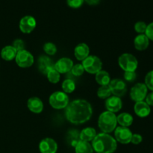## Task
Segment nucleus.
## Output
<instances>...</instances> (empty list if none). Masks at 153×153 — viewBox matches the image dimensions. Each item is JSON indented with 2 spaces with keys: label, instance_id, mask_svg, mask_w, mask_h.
Segmentation results:
<instances>
[{
  "label": "nucleus",
  "instance_id": "nucleus-1",
  "mask_svg": "<svg viewBox=\"0 0 153 153\" xmlns=\"http://www.w3.org/2000/svg\"><path fill=\"white\" fill-rule=\"evenodd\" d=\"M93 114L91 103L85 100H75L65 108V117L73 124H83L88 122Z\"/></svg>",
  "mask_w": 153,
  "mask_h": 153
},
{
  "label": "nucleus",
  "instance_id": "nucleus-2",
  "mask_svg": "<svg viewBox=\"0 0 153 153\" xmlns=\"http://www.w3.org/2000/svg\"><path fill=\"white\" fill-rule=\"evenodd\" d=\"M91 142L94 152L96 153H114L117 148V142L114 137L106 133L97 134Z\"/></svg>",
  "mask_w": 153,
  "mask_h": 153
},
{
  "label": "nucleus",
  "instance_id": "nucleus-3",
  "mask_svg": "<svg viewBox=\"0 0 153 153\" xmlns=\"http://www.w3.org/2000/svg\"><path fill=\"white\" fill-rule=\"evenodd\" d=\"M117 125V116L114 113L106 111L100 115L98 126L103 133L109 134L115 130Z\"/></svg>",
  "mask_w": 153,
  "mask_h": 153
},
{
  "label": "nucleus",
  "instance_id": "nucleus-4",
  "mask_svg": "<svg viewBox=\"0 0 153 153\" xmlns=\"http://www.w3.org/2000/svg\"><path fill=\"white\" fill-rule=\"evenodd\" d=\"M118 64L125 72H135L138 61L135 56L129 53L122 54L118 58Z\"/></svg>",
  "mask_w": 153,
  "mask_h": 153
},
{
  "label": "nucleus",
  "instance_id": "nucleus-5",
  "mask_svg": "<svg viewBox=\"0 0 153 153\" xmlns=\"http://www.w3.org/2000/svg\"><path fill=\"white\" fill-rule=\"evenodd\" d=\"M49 102L51 107L57 110H61V109L66 108L70 102L67 94L63 91H56L50 95Z\"/></svg>",
  "mask_w": 153,
  "mask_h": 153
},
{
  "label": "nucleus",
  "instance_id": "nucleus-6",
  "mask_svg": "<svg viewBox=\"0 0 153 153\" xmlns=\"http://www.w3.org/2000/svg\"><path fill=\"white\" fill-rule=\"evenodd\" d=\"M82 64L85 71L90 74H97L102 68L101 59L96 55H89L82 61Z\"/></svg>",
  "mask_w": 153,
  "mask_h": 153
},
{
  "label": "nucleus",
  "instance_id": "nucleus-7",
  "mask_svg": "<svg viewBox=\"0 0 153 153\" xmlns=\"http://www.w3.org/2000/svg\"><path fill=\"white\" fill-rule=\"evenodd\" d=\"M15 61L21 68H28L31 67L34 64V57L31 52L27 51L26 49H23L17 52Z\"/></svg>",
  "mask_w": 153,
  "mask_h": 153
},
{
  "label": "nucleus",
  "instance_id": "nucleus-8",
  "mask_svg": "<svg viewBox=\"0 0 153 153\" xmlns=\"http://www.w3.org/2000/svg\"><path fill=\"white\" fill-rule=\"evenodd\" d=\"M148 88L143 83H137L130 91V97L135 102L143 101L147 95Z\"/></svg>",
  "mask_w": 153,
  "mask_h": 153
},
{
  "label": "nucleus",
  "instance_id": "nucleus-9",
  "mask_svg": "<svg viewBox=\"0 0 153 153\" xmlns=\"http://www.w3.org/2000/svg\"><path fill=\"white\" fill-rule=\"evenodd\" d=\"M114 131V138L117 142H119L122 144H128L131 143L133 134L128 128L120 126H117Z\"/></svg>",
  "mask_w": 153,
  "mask_h": 153
},
{
  "label": "nucleus",
  "instance_id": "nucleus-10",
  "mask_svg": "<svg viewBox=\"0 0 153 153\" xmlns=\"http://www.w3.org/2000/svg\"><path fill=\"white\" fill-rule=\"evenodd\" d=\"M109 88H110L111 94L117 97H122L126 94L127 86L126 82L123 80L120 79H115L111 80L109 83Z\"/></svg>",
  "mask_w": 153,
  "mask_h": 153
},
{
  "label": "nucleus",
  "instance_id": "nucleus-11",
  "mask_svg": "<svg viewBox=\"0 0 153 153\" xmlns=\"http://www.w3.org/2000/svg\"><path fill=\"white\" fill-rule=\"evenodd\" d=\"M36 19L31 16H25L19 21V29L24 34H29L32 32L36 28Z\"/></svg>",
  "mask_w": 153,
  "mask_h": 153
},
{
  "label": "nucleus",
  "instance_id": "nucleus-12",
  "mask_svg": "<svg viewBox=\"0 0 153 153\" xmlns=\"http://www.w3.org/2000/svg\"><path fill=\"white\" fill-rule=\"evenodd\" d=\"M39 150L40 153H56L58 144L54 139L46 137L39 143Z\"/></svg>",
  "mask_w": 153,
  "mask_h": 153
},
{
  "label": "nucleus",
  "instance_id": "nucleus-13",
  "mask_svg": "<svg viewBox=\"0 0 153 153\" xmlns=\"http://www.w3.org/2000/svg\"><path fill=\"white\" fill-rule=\"evenodd\" d=\"M37 68L40 73L46 75L49 70L55 68V64L49 56L42 55L37 60Z\"/></svg>",
  "mask_w": 153,
  "mask_h": 153
},
{
  "label": "nucleus",
  "instance_id": "nucleus-14",
  "mask_svg": "<svg viewBox=\"0 0 153 153\" xmlns=\"http://www.w3.org/2000/svg\"><path fill=\"white\" fill-rule=\"evenodd\" d=\"M73 65V61L70 58H61L55 64V69L60 74H64L71 71Z\"/></svg>",
  "mask_w": 153,
  "mask_h": 153
},
{
  "label": "nucleus",
  "instance_id": "nucleus-15",
  "mask_svg": "<svg viewBox=\"0 0 153 153\" xmlns=\"http://www.w3.org/2000/svg\"><path fill=\"white\" fill-rule=\"evenodd\" d=\"M123 107L122 100L120 97H115V96H111L108 98L105 101V108L107 111L112 112V113H117L120 111Z\"/></svg>",
  "mask_w": 153,
  "mask_h": 153
},
{
  "label": "nucleus",
  "instance_id": "nucleus-16",
  "mask_svg": "<svg viewBox=\"0 0 153 153\" xmlns=\"http://www.w3.org/2000/svg\"><path fill=\"white\" fill-rule=\"evenodd\" d=\"M28 110L34 114H40L43 110V103L38 97H31L27 102Z\"/></svg>",
  "mask_w": 153,
  "mask_h": 153
},
{
  "label": "nucleus",
  "instance_id": "nucleus-17",
  "mask_svg": "<svg viewBox=\"0 0 153 153\" xmlns=\"http://www.w3.org/2000/svg\"><path fill=\"white\" fill-rule=\"evenodd\" d=\"M90 48L86 43H81L75 47L74 55L78 61H83L89 56Z\"/></svg>",
  "mask_w": 153,
  "mask_h": 153
},
{
  "label": "nucleus",
  "instance_id": "nucleus-18",
  "mask_svg": "<svg viewBox=\"0 0 153 153\" xmlns=\"http://www.w3.org/2000/svg\"><path fill=\"white\" fill-rule=\"evenodd\" d=\"M134 111L136 115L140 117H146L149 116L151 112L150 106L145 101H140L135 102L134 106Z\"/></svg>",
  "mask_w": 153,
  "mask_h": 153
},
{
  "label": "nucleus",
  "instance_id": "nucleus-19",
  "mask_svg": "<svg viewBox=\"0 0 153 153\" xmlns=\"http://www.w3.org/2000/svg\"><path fill=\"white\" fill-rule=\"evenodd\" d=\"M149 45V40L145 34H138L136 36L134 40V46L137 50L143 51L146 50Z\"/></svg>",
  "mask_w": 153,
  "mask_h": 153
},
{
  "label": "nucleus",
  "instance_id": "nucleus-20",
  "mask_svg": "<svg viewBox=\"0 0 153 153\" xmlns=\"http://www.w3.org/2000/svg\"><path fill=\"white\" fill-rule=\"evenodd\" d=\"M17 54V51L13 46H6L3 47L1 51V57L4 61H10L15 59Z\"/></svg>",
  "mask_w": 153,
  "mask_h": 153
},
{
  "label": "nucleus",
  "instance_id": "nucleus-21",
  "mask_svg": "<svg viewBox=\"0 0 153 153\" xmlns=\"http://www.w3.org/2000/svg\"><path fill=\"white\" fill-rule=\"evenodd\" d=\"M117 121L120 126L128 128L132 125L134 119L130 114L124 112V113H121L118 116H117Z\"/></svg>",
  "mask_w": 153,
  "mask_h": 153
},
{
  "label": "nucleus",
  "instance_id": "nucleus-22",
  "mask_svg": "<svg viewBox=\"0 0 153 153\" xmlns=\"http://www.w3.org/2000/svg\"><path fill=\"white\" fill-rule=\"evenodd\" d=\"M95 128L92 127H87L80 131V140L86 142H91L97 136Z\"/></svg>",
  "mask_w": 153,
  "mask_h": 153
},
{
  "label": "nucleus",
  "instance_id": "nucleus-23",
  "mask_svg": "<svg viewBox=\"0 0 153 153\" xmlns=\"http://www.w3.org/2000/svg\"><path fill=\"white\" fill-rule=\"evenodd\" d=\"M80 140V131L79 130H69L67 133V141L69 144L75 147Z\"/></svg>",
  "mask_w": 153,
  "mask_h": 153
},
{
  "label": "nucleus",
  "instance_id": "nucleus-24",
  "mask_svg": "<svg viewBox=\"0 0 153 153\" xmlns=\"http://www.w3.org/2000/svg\"><path fill=\"white\" fill-rule=\"evenodd\" d=\"M95 79L96 82L100 85V86H103V85H108L111 82V77L110 75L108 72L105 71V70H100V72L95 74Z\"/></svg>",
  "mask_w": 153,
  "mask_h": 153
},
{
  "label": "nucleus",
  "instance_id": "nucleus-25",
  "mask_svg": "<svg viewBox=\"0 0 153 153\" xmlns=\"http://www.w3.org/2000/svg\"><path fill=\"white\" fill-rule=\"evenodd\" d=\"M74 148L76 153H94V149L89 142L80 140Z\"/></svg>",
  "mask_w": 153,
  "mask_h": 153
},
{
  "label": "nucleus",
  "instance_id": "nucleus-26",
  "mask_svg": "<svg viewBox=\"0 0 153 153\" xmlns=\"http://www.w3.org/2000/svg\"><path fill=\"white\" fill-rule=\"evenodd\" d=\"M61 88L65 94H71L76 89V83L73 79H67L63 82Z\"/></svg>",
  "mask_w": 153,
  "mask_h": 153
},
{
  "label": "nucleus",
  "instance_id": "nucleus-27",
  "mask_svg": "<svg viewBox=\"0 0 153 153\" xmlns=\"http://www.w3.org/2000/svg\"><path fill=\"white\" fill-rule=\"evenodd\" d=\"M111 91L109 88V85L100 86L97 91V96L99 98L102 99V100H107L111 97Z\"/></svg>",
  "mask_w": 153,
  "mask_h": 153
},
{
  "label": "nucleus",
  "instance_id": "nucleus-28",
  "mask_svg": "<svg viewBox=\"0 0 153 153\" xmlns=\"http://www.w3.org/2000/svg\"><path fill=\"white\" fill-rule=\"evenodd\" d=\"M46 77L49 82L52 84H57L60 81L61 74L55 68H53L48 72L46 74Z\"/></svg>",
  "mask_w": 153,
  "mask_h": 153
},
{
  "label": "nucleus",
  "instance_id": "nucleus-29",
  "mask_svg": "<svg viewBox=\"0 0 153 153\" xmlns=\"http://www.w3.org/2000/svg\"><path fill=\"white\" fill-rule=\"evenodd\" d=\"M43 51L48 55H54L57 52V47L53 43L48 42L43 45Z\"/></svg>",
  "mask_w": 153,
  "mask_h": 153
},
{
  "label": "nucleus",
  "instance_id": "nucleus-30",
  "mask_svg": "<svg viewBox=\"0 0 153 153\" xmlns=\"http://www.w3.org/2000/svg\"><path fill=\"white\" fill-rule=\"evenodd\" d=\"M71 73L75 76H81L85 73V70L82 66V64H77L76 65H73V68L71 70Z\"/></svg>",
  "mask_w": 153,
  "mask_h": 153
},
{
  "label": "nucleus",
  "instance_id": "nucleus-31",
  "mask_svg": "<svg viewBox=\"0 0 153 153\" xmlns=\"http://www.w3.org/2000/svg\"><path fill=\"white\" fill-rule=\"evenodd\" d=\"M145 85L148 89L153 91V70H151L145 77Z\"/></svg>",
  "mask_w": 153,
  "mask_h": 153
},
{
  "label": "nucleus",
  "instance_id": "nucleus-32",
  "mask_svg": "<svg viewBox=\"0 0 153 153\" xmlns=\"http://www.w3.org/2000/svg\"><path fill=\"white\" fill-rule=\"evenodd\" d=\"M146 27H147V25H146L144 22L139 21V22H136L135 25H134V30H135L136 32L138 33L139 34H145Z\"/></svg>",
  "mask_w": 153,
  "mask_h": 153
},
{
  "label": "nucleus",
  "instance_id": "nucleus-33",
  "mask_svg": "<svg viewBox=\"0 0 153 153\" xmlns=\"http://www.w3.org/2000/svg\"><path fill=\"white\" fill-rule=\"evenodd\" d=\"M12 46H13V48H14L17 52L25 49V43H24L23 40H21V39H16V40L13 41Z\"/></svg>",
  "mask_w": 153,
  "mask_h": 153
},
{
  "label": "nucleus",
  "instance_id": "nucleus-34",
  "mask_svg": "<svg viewBox=\"0 0 153 153\" xmlns=\"http://www.w3.org/2000/svg\"><path fill=\"white\" fill-rule=\"evenodd\" d=\"M137 78L135 72H125L124 73V79L128 82H133Z\"/></svg>",
  "mask_w": 153,
  "mask_h": 153
},
{
  "label": "nucleus",
  "instance_id": "nucleus-35",
  "mask_svg": "<svg viewBox=\"0 0 153 153\" xmlns=\"http://www.w3.org/2000/svg\"><path fill=\"white\" fill-rule=\"evenodd\" d=\"M85 0H67V4L73 8H79L83 4Z\"/></svg>",
  "mask_w": 153,
  "mask_h": 153
},
{
  "label": "nucleus",
  "instance_id": "nucleus-36",
  "mask_svg": "<svg viewBox=\"0 0 153 153\" xmlns=\"http://www.w3.org/2000/svg\"><path fill=\"white\" fill-rule=\"evenodd\" d=\"M145 35L149 38V40H151L153 41V22L147 25L145 31Z\"/></svg>",
  "mask_w": 153,
  "mask_h": 153
},
{
  "label": "nucleus",
  "instance_id": "nucleus-37",
  "mask_svg": "<svg viewBox=\"0 0 153 153\" xmlns=\"http://www.w3.org/2000/svg\"><path fill=\"white\" fill-rule=\"evenodd\" d=\"M143 140V137L140 135V134H133L132 137H131V143L134 145H138Z\"/></svg>",
  "mask_w": 153,
  "mask_h": 153
},
{
  "label": "nucleus",
  "instance_id": "nucleus-38",
  "mask_svg": "<svg viewBox=\"0 0 153 153\" xmlns=\"http://www.w3.org/2000/svg\"><path fill=\"white\" fill-rule=\"evenodd\" d=\"M145 100H146V102L149 106H153V91L152 93H150V94L146 95Z\"/></svg>",
  "mask_w": 153,
  "mask_h": 153
},
{
  "label": "nucleus",
  "instance_id": "nucleus-39",
  "mask_svg": "<svg viewBox=\"0 0 153 153\" xmlns=\"http://www.w3.org/2000/svg\"><path fill=\"white\" fill-rule=\"evenodd\" d=\"M85 1L90 5H95V4H99L100 0H85Z\"/></svg>",
  "mask_w": 153,
  "mask_h": 153
}]
</instances>
